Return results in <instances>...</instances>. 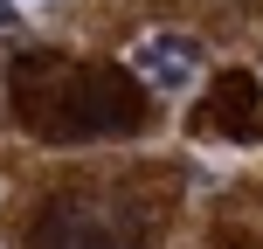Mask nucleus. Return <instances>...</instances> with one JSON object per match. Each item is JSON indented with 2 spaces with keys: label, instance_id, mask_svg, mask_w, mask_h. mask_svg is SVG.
I'll return each instance as SVG.
<instances>
[{
  "label": "nucleus",
  "instance_id": "nucleus-4",
  "mask_svg": "<svg viewBox=\"0 0 263 249\" xmlns=\"http://www.w3.org/2000/svg\"><path fill=\"white\" fill-rule=\"evenodd\" d=\"M21 28V0H0V35H14Z\"/></svg>",
  "mask_w": 263,
  "mask_h": 249
},
{
  "label": "nucleus",
  "instance_id": "nucleus-1",
  "mask_svg": "<svg viewBox=\"0 0 263 249\" xmlns=\"http://www.w3.org/2000/svg\"><path fill=\"white\" fill-rule=\"evenodd\" d=\"M35 118H42V131H55V139H97V131H111V125H132L139 104L118 97L104 76H69L63 97H55L49 111H35Z\"/></svg>",
  "mask_w": 263,
  "mask_h": 249
},
{
  "label": "nucleus",
  "instance_id": "nucleus-2",
  "mask_svg": "<svg viewBox=\"0 0 263 249\" xmlns=\"http://www.w3.org/2000/svg\"><path fill=\"white\" fill-rule=\"evenodd\" d=\"M125 63H132V76H139V83H153V90L180 97V90H194V83H201L208 49H201L194 35H180V28H159V35H139V42H132Z\"/></svg>",
  "mask_w": 263,
  "mask_h": 249
},
{
  "label": "nucleus",
  "instance_id": "nucleus-3",
  "mask_svg": "<svg viewBox=\"0 0 263 249\" xmlns=\"http://www.w3.org/2000/svg\"><path fill=\"white\" fill-rule=\"evenodd\" d=\"M28 249H132L125 222L111 208H90V201H63L35 222V242Z\"/></svg>",
  "mask_w": 263,
  "mask_h": 249
}]
</instances>
